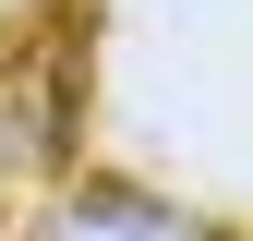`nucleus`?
I'll use <instances>...</instances> for the list:
<instances>
[{
	"label": "nucleus",
	"mask_w": 253,
	"mask_h": 241,
	"mask_svg": "<svg viewBox=\"0 0 253 241\" xmlns=\"http://www.w3.org/2000/svg\"><path fill=\"white\" fill-rule=\"evenodd\" d=\"M48 241H193V229H181L169 205H145V193H84Z\"/></svg>",
	"instance_id": "f257e3e1"
}]
</instances>
